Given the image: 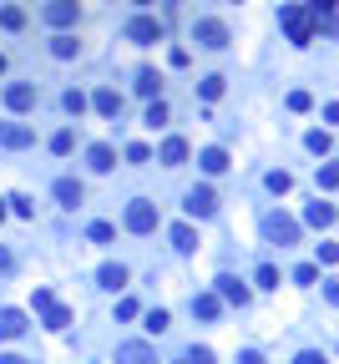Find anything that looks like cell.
I'll list each match as a JSON object with an SVG mask.
<instances>
[{
  "label": "cell",
  "instance_id": "23",
  "mask_svg": "<svg viewBox=\"0 0 339 364\" xmlns=\"http://www.w3.org/2000/svg\"><path fill=\"white\" fill-rule=\"evenodd\" d=\"M0 26H6V31H20V26H26V10H20V6H6V10H0Z\"/></svg>",
  "mask_w": 339,
  "mask_h": 364
},
{
  "label": "cell",
  "instance_id": "27",
  "mask_svg": "<svg viewBox=\"0 0 339 364\" xmlns=\"http://www.w3.org/2000/svg\"><path fill=\"white\" fill-rule=\"evenodd\" d=\"M10 208H15V218H36V203L26 198V192H15V198H6Z\"/></svg>",
  "mask_w": 339,
  "mask_h": 364
},
{
  "label": "cell",
  "instance_id": "51",
  "mask_svg": "<svg viewBox=\"0 0 339 364\" xmlns=\"http://www.w3.org/2000/svg\"><path fill=\"white\" fill-rule=\"evenodd\" d=\"M0 71H6V56H0Z\"/></svg>",
  "mask_w": 339,
  "mask_h": 364
},
{
  "label": "cell",
  "instance_id": "12",
  "mask_svg": "<svg viewBox=\"0 0 339 364\" xmlns=\"http://www.w3.org/2000/svg\"><path fill=\"white\" fill-rule=\"evenodd\" d=\"M26 334V314L20 309H0V339H20Z\"/></svg>",
  "mask_w": 339,
  "mask_h": 364
},
{
  "label": "cell",
  "instance_id": "7",
  "mask_svg": "<svg viewBox=\"0 0 339 364\" xmlns=\"http://www.w3.org/2000/svg\"><path fill=\"white\" fill-rule=\"evenodd\" d=\"M36 87H31V81H15V87H6V106H10V112H31V106H36Z\"/></svg>",
  "mask_w": 339,
  "mask_h": 364
},
{
  "label": "cell",
  "instance_id": "45",
  "mask_svg": "<svg viewBox=\"0 0 339 364\" xmlns=\"http://www.w3.org/2000/svg\"><path fill=\"white\" fill-rule=\"evenodd\" d=\"M324 298H329V304L339 309V278H329V284H324Z\"/></svg>",
  "mask_w": 339,
  "mask_h": 364
},
{
  "label": "cell",
  "instance_id": "44",
  "mask_svg": "<svg viewBox=\"0 0 339 364\" xmlns=\"http://www.w3.org/2000/svg\"><path fill=\"white\" fill-rule=\"evenodd\" d=\"M294 364H329V359H324V354H319V349H304V354H299V359H294Z\"/></svg>",
  "mask_w": 339,
  "mask_h": 364
},
{
  "label": "cell",
  "instance_id": "10",
  "mask_svg": "<svg viewBox=\"0 0 339 364\" xmlns=\"http://www.w3.org/2000/svg\"><path fill=\"white\" fill-rule=\"evenodd\" d=\"M31 142H36V132L26 122H6L0 126V147H31Z\"/></svg>",
  "mask_w": 339,
  "mask_h": 364
},
{
  "label": "cell",
  "instance_id": "11",
  "mask_svg": "<svg viewBox=\"0 0 339 364\" xmlns=\"http://www.w3.org/2000/svg\"><path fill=\"white\" fill-rule=\"evenodd\" d=\"M81 198H87V187H81L76 177H61V182H56V203H61V208H81Z\"/></svg>",
  "mask_w": 339,
  "mask_h": 364
},
{
  "label": "cell",
  "instance_id": "32",
  "mask_svg": "<svg viewBox=\"0 0 339 364\" xmlns=\"http://www.w3.org/2000/svg\"><path fill=\"white\" fill-rule=\"evenodd\" d=\"M223 96V76H203V101H218Z\"/></svg>",
  "mask_w": 339,
  "mask_h": 364
},
{
  "label": "cell",
  "instance_id": "15",
  "mask_svg": "<svg viewBox=\"0 0 339 364\" xmlns=\"http://www.w3.org/2000/svg\"><path fill=\"white\" fill-rule=\"evenodd\" d=\"M304 223H309V228H329V223H334V208H329V203H319V198H314V203L304 208Z\"/></svg>",
  "mask_w": 339,
  "mask_h": 364
},
{
  "label": "cell",
  "instance_id": "50",
  "mask_svg": "<svg viewBox=\"0 0 339 364\" xmlns=\"http://www.w3.org/2000/svg\"><path fill=\"white\" fill-rule=\"evenodd\" d=\"M0 223H6V198H0Z\"/></svg>",
  "mask_w": 339,
  "mask_h": 364
},
{
  "label": "cell",
  "instance_id": "8",
  "mask_svg": "<svg viewBox=\"0 0 339 364\" xmlns=\"http://www.w3.org/2000/svg\"><path fill=\"white\" fill-rule=\"evenodd\" d=\"M117 364H157V354H152V344L132 339V344H117Z\"/></svg>",
  "mask_w": 339,
  "mask_h": 364
},
{
  "label": "cell",
  "instance_id": "2",
  "mask_svg": "<svg viewBox=\"0 0 339 364\" xmlns=\"http://www.w3.org/2000/svg\"><path fill=\"white\" fill-rule=\"evenodd\" d=\"M127 233H157V203L152 198L127 203Z\"/></svg>",
  "mask_w": 339,
  "mask_h": 364
},
{
  "label": "cell",
  "instance_id": "33",
  "mask_svg": "<svg viewBox=\"0 0 339 364\" xmlns=\"http://www.w3.org/2000/svg\"><path fill=\"white\" fill-rule=\"evenodd\" d=\"M294 284H319V268H314V263H299V268H294Z\"/></svg>",
  "mask_w": 339,
  "mask_h": 364
},
{
  "label": "cell",
  "instance_id": "28",
  "mask_svg": "<svg viewBox=\"0 0 339 364\" xmlns=\"http://www.w3.org/2000/svg\"><path fill=\"white\" fill-rule=\"evenodd\" d=\"M167 324H173V319H167V309H152V314H147V324H142V329H147V334H162Z\"/></svg>",
  "mask_w": 339,
  "mask_h": 364
},
{
  "label": "cell",
  "instance_id": "4",
  "mask_svg": "<svg viewBox=\"0 0 339 364\" xmlns=\"http://www.w3.org/2000/svg\"><path fill=\"white\" fill-rule=\"evenodd\" d=\"M193 41H198L203 51H223V46H228V26L208 15V20H198V26H193Z\"/></svg>",
  "mask_w": 339,
  "mask_h": 364
},
{
  "label": "cell",
  "instance_id": "34",
  "mask_svg": "<svg viewBox=\"0 0 339 364\" xmlns=\"http://www.w3.org/2000/svg\"><path fill=\"white\" fill-rule=\"evenodd\" d=\"M112 238H117L112 223H92V243H112Z\"/></svg>",
  "mask_w": 339,
  "mask_h": 364
},
{
  "label": "cell",
  "instance_id": "22",
  "mask_svg": "<svg viewBox=\"0 0 339 364\" xmlns=\"http://www.w3.org/2000/svg\"><path fill=\"white\" fill-rule=\"evenodd\" d=\"M173 248H178V253H193V248H198V233L187 228V223H178V228H173Z\"/></svg>",
  "mask_w": 339,
  "mask_h": 364
},
{
  "label": "cell",
  "instance_id": "24",
  "mask_svg": "<svg viewBox=\"0 0 339 364\" xmlns=\"http://www.w3.org/2000/svg\"><path fill=\"white\" fill-rule=\"evenodd\" d=\"M51 56L71 61V56H76V36H56V41H51Z\"/></svg>",
  "mask_w": 339,
  "mask_h": 364
},
{
  "label": "cell",
  "instance_id": "48",
  "mask_svg": "<svg viewBox=\"0 0 339 364\" xmlns=\"http://www.w3.org/2000/svg\"><path fill=\"white\" fill-rule=\"evenodd\" d=\"M0 364H31V359H20V354H0Z\"/></svg>",
  "mask_w": 339,
  "mask_h": 364
},
{
  "label": "cell",
  "instance_id": "29",
  "mask_svg": "<svg viewBox=\"0 0 339 364\" xmlns=\"http://www.w3.org/2000/svg\"><path fill=\"white\" fill-rule=\"evenodd\" d=\"M71 147H76V132H56V137H51V152H56V157H66Z\"/></svg>",
  "mask_w": 339,
  "mask_h": 364
},
{
  "label": "cell",
  "instance_id": "36",
  "mask_svg": "<svg viewBox=\"0 0 339 364\" xmlns=\"http://www.w3.org/2000/svg\"><path fill=\"white\" fill-rule=\"evenodd\" d=\"M259 289H279V268H273V263L259 268Z\"/></svg>",
  "mask_w": 339,
  "mask_h": 364
},
{
  "label": "cell",
  "instance_id": "3",
  "mask_svg": "<svg viewBox=\"0 0 339 364\" xmlns=\"http://www.w3.org/2000/svg\"><path fill=\"white\" fill-rule=\"evenodd\" d=\"M127 41H132V46H157V41H162V20H157V15L127 20Z\"/></svg>",
  "mask_w": 339,
  "mask_h": 364
},
{
  "label": "cell",
  "instance_id": "46",
  "mask_svg": "<svg viewBox=\"0 0 339 364\" xmlns=\"http://www.w3.org/2000/svg\"><path fill=\"white\" fill-rule=\"evenodd\" d=\"M324 122H329V126H339V101H329V106H324Z\"/></svg>",
  "mask_w": 339,
  "mask_h": 364
},
{
  "label": "cell",
  "instance_id": "19",
  "mask_svg": "<svg viewBox=\"0 0 339 364\" xmlns=\"http://www.w3.org/2000/svg\"><path fill=\"white\" fill-rule=\"evenodd\" d=\"M87 157H92V167H96V173H112V167H117V152H112L107 142H96L92 152H87Z\"/></svg>",
  "mask_w": 339,
  "mask_h": 364
},
{
  "label": "cell",
  "instance_id": "43",
  "mask_svg": "<svg viewBox=\"0 0 339 364\" xmlns=\"http://www.w3.org/2000/svg\"><path fill=\"white\" fill-rule=\"evenodd\" d=\"M117 319H137V298H122V304H117Z\"/></svg>",
  "mask_w": 339,
  "mask_h": 364
},
{
  "label": "cell",
  "instance_id": "25",
  "mask_svg": "<svg viewBox=\"0 0 339 364\" xmlns=\"http://www.w3.org/2000/svg\"><path fill=\"white\" fill-rule=\"evenodd\" d=\"M157 87H162L157 71H137V92H142V96H157Z\"/></svg>",
  "mask_w": 339,
  "mask_h": 364
},
{
  "label": "cell",
  "instance_id": "38",
  "mask_svg": "<svg viewBox=\"0 0 339 364\" xmlns=\"http://www.w3.org/2000/svg\"><path fill=\"white\" fill-rule=\"evenodd\" d=\"M289 187H294L289 173H268V192H289Z\"/></svg>",
  "mask_w": 339,
  "mask_h": 364
},
{
  "label": "cell",
  "instance_id": "21",
  "mask_svg": "<svg viewBox=\"0 0 339 364\" xmlns=\"http://www.w3.org/2000/svg\"><path fill=\"white\" fill-rule=\"evenodd\" d=\"M96 278H101V289H112V293H117V289H127V268H122V263H107Z\"/></svg>",
  "mask_w": 339,
  "mask_h": 364
},
{
  "label": "cell",
  "instance_id": "14",
  "mask_svg": "<svg viewBox=\"0 0 339 364\" xmlns=\"http://www.w3.org/2000/svg\"><path fill=\"white\" fill-rule=\"evenodd\" d=\"M157 157H162V167H182V162H187V142H182V137H167Z\"/></svg>",
  "mask_w": 339,
  "mask_h": 364
},
{
  "label": "cell",
  "instance_id": "42",
  "mask_svg": "<svg viewBox=\"0 0 339 364\" xmlns=\"http://www.w3.org/2000/svg\"><path fill=\"white\" fill-rule=\"evenodd\" d=\"M339 6V0H309V10H314V20H319V15H329Z\"/></svg>",
  "mask_w": 339,
  "mask_h": 364
},
{
  "label": "cell",
  "instance_id": "49",
  "mask_svg": "<svg viewBox=\"0 0 339 364\" xmlns=\"http://www.w3.org/2000/svg\"><path fill=\"white\" fill-rule=\"evenodd\" d=\"M0 273H10V253L6 248H0Z\"/></svg>",
  "mask_w": 339,
  "mask_h": 364
},
{
  "label": "cell",
  "instance_id": "35",
  "mask_svg": "<svg viewBox=\"0 0 339 364\" xmlns=\"http://www.w3.org/2000/svg\"><path fill=\"white\" fill-rule=\"evenodd\" d=\"M309 106H314L309 92H289V112H309Z\"/></svg>",
  "mask_w": 339,
  "mask_h": 364
},
{
  "label": "cell",
  "instance_id": "5",
  "mask_svg": "<svg viewBox=\"0 0 339 364\" xmlns=\"http://www.w3.org/2000/svg\"><path fill=\"white\" fill-rule=\"evenodd\" d=\"M264 228H268V238L279 243V248H289V243H299V223H294L289 212H268V218H264Z\"/></svg>",
  "mask_w": 339,
  "mask_h": 364
},
{
  "label": "cell",
  "instance_id": "9",
  "mask_svg": "<svg viewBox=\"0 0 339 364\" xmlns=\"http://www.w3.org/2000/svg\"><path fill=\"white\" fill-rule=\"evenodd\" d=\"M76 15H81L76 0H51V6H46V20H51V26H76Z\"/></svg>",
  "mask_w": 339,
  "mask_h": 364
},
{
  "label": "cell",
  "instance_id": "1",
  "mask_svg": "<svg viewBox=\"0 0 339 364\" xmlns=\"http://www.w3.org/2000/svg\"><path fill=\"white\" fill-rule=\"evenodd\" d=\"M279 20H284V31H289L294 46H309V41H314V10L309 6H284Z\"/></svg>",
  "mask_w": 339,
  "mask_h": 364
},
{
  "label": "cell",
  "instance_id": "47",
  "mask_svg": "<svg viewBox=\"0 0 339 364\" xmlns=\"http://www.w3.org/2000/svg\"><path fill=\"white\" fill-rule=\"evenodd\" d=\"M238 364H264V354H259V349H243V354H238Z\"/></svg>",
  "mask_w": 339,
  "mask_h": 364
},
{
  "label": "cell",
  "instance_id": "18",
  "mask_svg": "<svg viewBox=\"0 0 339 364\" xmlns=\"http://www.w3.org/2000/svg\"><path fill=\"white\" fill-rule=\"evenodd\" d=\"M203 173H228V152H223V147H203Z\"/></svg>",
  "mask_w": 339,
  "mask_h": 364
},
{
  "label": "cell",
  "instance_id": "26",
  "mask_svg": "<svg viewBox=\"0 0 339 364\" xmlns=\"http://www.w3.org/2000/svg\"><path fill=\"white\" fill-rule=\"evenodd\" d=\"M142 122H147V126H152V132H157V126H162V122H167V101H162V96H157V101H152V106H147V117H142Z\"/></svg>",
  "mask_w": 339,
  "mask_h": 364
},
{
  "label": "cell",
  "instance_id": "13",
  "mask_svg": "<svg viewBox=\"0 0 339 364\" xmlns=\"http://www.w3.org/2000/svg\"><path fill=\"white\" fill-rule=\"evenodd\" d=\"M218 298H228V304H238V309H243V304H248V289H243L233 273H223V278H218Z\"/></svg>",
  "mask_w": 339,
  "mask_h": 364
},
{
  "label": "cell",
  "instance_id": "30",
  "mask_svg": "<svg viewBox=\"0 0 339 364\" xmlns=\"http://www.w3.org/2000/svg\"><path fill=\"white\" fill-rule=\"evenodd\" d=\"M127 162H132V167H142V162H152V147H142V142H132V147H127Z\"/></svg>",
  "mask_w": 339,
  "mask_h": 364
},
{
  "label": "cell",
  "instance_id": "37",
  "mask_svg": "<svg viewBox=\"0 0 339 364\" xmlns=\"http://www.w3.org/2000/svg\"><path fill=\"white\" fill-rule=\"evenodd\" d=\"M178 364H213V349H187Z\"/></svg>",
  "mask_w": 339,
  "mask_h": 364
},
{
  "label": "cell",
  "instance_id": "17",
  "mask_svg": "<svg viewBox=\"0 0 339 364\" xmlns=\"http://www.w3.org/2000/svg\"><path fill=\"white\" fill-rule=\"evenodd\" d=\"M193 314H198V319H218V314H223V298H218V293H198V298H193Z\"/></svg>",
  "mask_w": 339,
  "mask_h": 364
},
{
  "label": "cell",
  "instance_id": "40",
  "mask_svg": "<svg viewBox=\"0 0 339 364\" xmlns=\"http://www.w3.org/2000/svg\"><path fill=\"white\" fill-rule=\"evenodd\" d=\"M66 112L81 117V112H87V96H81V92H66Z\"/></svg>",
  "mask_w": 339,
  "mask_h": 364
},
{
  "label": "cell",
  "instance_id": "6",
  "mask_svg": "<svg viewBox=\"0 0 339 364\" xmlns=\"http://www.w3.org/2000/svg\"><path fill=\"white\" fill-rule=\"evenodd\" d=\"M182 208H187V218H213V212H218V192L213 187H193Z\"/></svg>",
  "mask_w": 339,
  "mask_h": 364
},
{
  "label": "cell",
  "instance_id": "20",
  "mask_svg": "<svg viewBox=\"0 0 339 364\" xmlns=\"http://www.w3.org/2000/svg\"><path fill=\"white\" fill-rule=\"evenodd\" d=\"M41 314H46V329H66V324H71V309H66V304H56V298H51V304L41 309Z\"/></svg>",
  "mask_w": 339,
  "mask_h": 364
},
{
  "label": "cell",
  "instance_id": "16",
  "mask_svg": "<svg viewBox=\"0 0 339 364\" xmlns=\"http://www.w3.org/2000/svg\"><path fill=\"white\" fill-rule=\"evenodd\" d=\"M92 106H96V112H101V117H122V96H117L112 87H101V92L92 96Z\"/></svg>",
  "mask_w": 339,
  "mask_h": 364
},
{
  "label": "cell",
  "instance_id": "31",
  "mask_svg": "<svg viewBox=\"0 0 339 364\" xmlns=\"http://www.w3.org/2000/svg\"><path fill=\"white\" fill-rule=\"evenodd\" d=\"M319 187H324V192L339 187V162H324V167H319Z\"/></svg>",
  "mask_w": 339,
  "mask_h": 364
},
{
  "label": "cell",
  "instance_id": "39",
  "mask_svg": "<svg viewBox=\"0 0 339 364\" xmlns=\"http://www.w3.org/2000/svg\"><path fill=\"white\" fill-rule=\"evenodd\" d=\"M304 142H309V152H329V132H309Z\"/></svg>",
  "mask_w": 339,
  "mask_h": 364
},
{
  "label": "cell",
  "instance_id": "52",
  "mask_svg": "<svg viewBox=\"0 0 339 364\" xmlns=\"http://www.w3.org/2000/svg\"><path fill=\"white\" fill-rule=\"evenodd\" d=\"M137 6H152V0H137Z\"/></svg>",
  "mask_w": 339,
  "mask_h": 364
},
{
  "label": "cell",
  "instance_id": "41",
  "mask_svg": "<svg viewBox=\"0 0 339 364\" xmlns=\"http://www.w3.org/2000/svg\"><path fill=\"white\" fill-rule=\"evenodd\" d=\"M319 263H339V243H319Z\"/></svg>",
  "mask_w": 339,
  "mask_h": 364
}]
</instances>
